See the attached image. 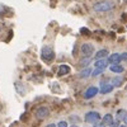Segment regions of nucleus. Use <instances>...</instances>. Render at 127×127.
<instances>
[{
  "label": "nucleus",
  "mask_w": 127,
  "mask_h": 127,
  "mask_svg": "<svg viewBox=\"0 0 127 127\" xmlns=\"http://www.w3.org/2000/svg\"><path fill=\"white\" fill-rule=\"evenodd\" d=\"M114 6H116V4L113 1H111V0H102V1L95 3L93 9H94V12H97V13H105V12L112 10Z\"/></svg>",
  "instance_id": "f257e3e1"
},
{
  "label": "nucleus",
  "mask_w": 127,
  "mask_h": 127,
  "mask_svg": "<svg viewBox=\"0 0 127 127\" xmlns=\"http://www.w3.org/2000/svg\"><path fill=\"white\" fill-rule=\"evenodd\" d=\"M41 56L45 61H52L55 59V52H54V48L51 46H45L42 47V51H41Z\"/></svg>",
  "instance_id": "f03ea898"
},
{
  "label": "nucleus",
  "mask_w": 127,
  "mask_h": 127,
  "mask_svg": "<svg viewBox=\"0 0 127 127\" xmlns=\"http://www.w3.org/2000/svg\"><path fill=\"white\" fill-rule=\"evenodd\" d=\"M80 52L83 57H92L94 54V46L92 43H84L80 47Z\"/></svg>",
  "instance_id": "7ed1b4c3"
},
{
  "label": "nucleus",
  "mask_w": 127,
  "mask_h": 127,
  "mask_svg": "<svg viewBox=\"0 0 127 127\" xmlns=\"http://www.w3.org/2000/svg\"><path fill=\"white\" fill-rule=\"evenodd\" d=\"M88 123H95V122H99L100 121V114L95 111H90L85 114V117H84Z\"/></svg>",
  "instance_id": "20e7f679"
},
{
  "label": "nucleus",
  "mask_w": 127,
  "mask_h": 127,
  "mask_svg": "<svg viewBox=\"0 0 127 127\" xmlns=\"http://www.w3.org/2000/svg\"><path fill=\"white\" fill-rule=\"evenodd\" d=\"M48 114H50V109L47 107H38L36 109V117L38 120H43V118L48 117Z\"/></svg>",
  "instance_id": "39448f33"
},
{
  "label": "nucleus",
  "mask_w": 127,
  "mask_h": 127,
  "mask_svg": "<svg viewBox=\"0 0 127 127\" xmlns=\"http://www.w3.org/2000/svg\"><path fill=\"white\" fill-rule=\"evenodd\" d=\"M98 93H99V89L97 87H89L85 92H84V98H85V99H92Z\"/></svg>",
  "instance_id": "423d86ee"
},
{
  "label": "nucleus",
  "mask_w": 127,
  "mask_h": 127,
  "mask_svg": "<svg viewBox=\"0 0 127 127\" xmlns=\"http://www.w3.org/2000/svg\"><path fill=\"white\" fill-rule=\"evenodd\" d=\"M113 85L112 84H108V83H105V81H102V84H100V94H108V93H111L112 90H113Z\"/></svg>",
  "instance_id": "0eeeda50"
},
{
  "label": "nucleus",
  "mask_w": 127,
  "mask_h": 127,
  "mask_svg": "<svg viewBox=\"0 0 127 127\" xmlns=\"http://www.w3.org/2000/svg\"><path fill=\"white\" fill-rule=\"evenodd\" d=\"M108 62L111 64V65H113V64H120V62H121V55L117 54V52L111 54V55L108 56Z\"/></svg>",
  "instance_id": "6e6552de"
},
{
  "label": "nucleus",
  "mask_w": 127,
  "mask_h": 127,
  "mask_svg": "<svg viewBox=\"0 0 127 127\" xmlns=\"http://www.w3.org/2000/svg\"><path fill=\"white\" fill-rule=\"evenodd\" d=\"M94 65H95V67H99V69H105V67H108V65H109V62H108V60H105V59H98L97 61L94 62Z\"/></svg>",
  "instance_id": "1a4fd4ad"
},
{
  "label": "nucleus",
  "mask_w": 127,
  "mask_h": 127,
  "mask_svg": "<svg viewBox=\"0 0 127 127\" xmlns=\"http://www.w3.org/2000/svg\"><path fill=\"white\" fill-rule=\"evenodd\" d=\"M92 69L88 66V67H84L83 70H81V72H79V78H81V79H85V78H89L90 75H92Z\"/></svg>",
  "instance_id": "9d476101"
},
{
  "label": "nucleus",
  "mask_w": 127,
  "mask_h": 127,
  "mask_svg": "<svg viewBox=\"0 0 127 127\" xmlns=\"http://www.w3.org/2000/svg\"><path fill=\"white\" fill-rule=\"evenodd\" d=\"M109 70H111L112 72H116V74H121V72H123L125 69L120 65V64H113V65L109 66Z\"/></svg>",
  "instance_id": "9b49d317"
},
{
  "label": "nucleus",
  "mask_w": 127,
  "mask_h": 127,
  "mask_svg": "<svg viewBox=\"0 0 127 127\" xmlns=\"http://www.w3.org/2000/svg\"><path fill=\"white\" fill-rule=\"evenodd\" d=\"M69 72H70V67L67 65H60V67H59V75L60 76H64Z\"/></svg>",
  "instance_id": "f8f14e48"
},
{
  "label": "nucleus",
  "mask_w": 127,
  "mask_h": 127,
  "mask_svg": "<svg viewBox=\"0 0 127 127\" xmlns=\"http://www.w3.org/2000/svg\"><path fill=\"white\" fill-rule=\"evenodd\" d=\"M108 56V50H105V48H103V50H99L97 54H95V59H105Z\"/></svg>",
  "instance_id": "ddd939ff"
},
{
  "label": "nucleus",
  "mask_w": 127,
  "mask_h": 127,
  "mask_svg": "<svg viewBox=\"0 0 127 127\" xmlns=\"http://www.w3.org/2000/svg\"><path fill=\"white\" fill-rule=\"evenodd\" d=\"M90 62H92V57H83L79 62V65L80 67H88L90 65Z\"/></svg>",
  "instance_id": "4468645a"
},
{
  "label": "nucleus",
  "mask_w": 127,
  "mask_h": 127,
  "mask_svg": "<svg viewBox=\"0 0 127 127\" xmlns=\"http://www.w3.org/2000/svg\"><path fill=\"white\" fill-rule=\"evenodd\" d=\"M112 121H113V116H112L111 113L104 114V116H103V118H102V122H103L104 125H111Z\"/></svg>",
  "instance_id": "2eb2a0df"
},
{
  "label": "nucleus",
  "mask_w": 127,
  "mask_h": 127,
  "mask_svg": "<svg viewBox=\"0 0 127 127\" xmlns=\"http://www.w3.org/2000/svg\"><path fill=\"white\" fill-rule=\"evenodd\" d=\"M15 89H17V92H18L20 95H24V93H26V88L23 87V84L20 83V81H17V83H15Z\"/></svg>",
  "instance_id": "dca6fc26"
},
{
  "label": "nucleus",
  "mask_w": 127,
  "mask_h": 127,
  "mask_svg": "<svg viewBox=\"0 0 127 127\" xmlns=\"http://www.w3.org/2000/svg\"><path fill=\"white\" fill-rule=\"evenodd\" d=\"M122 81H123V79L121 76H116V78L112 79V85L113 87H121L122 85Z\"/></svg>",
  "instance_id": "f3484780"
},
{
  "label": "nucleus",
  "mask_w": 127,
  "mask_h": 127,
  "mask_svg": "<svg viewBox=\"0 0 127 127\" xmlns=\"http://www.w3.org/2000/svg\"><path fill=\"white\" fill-rule=\"evenodd\" d=\"M126 114H127V112L125 109H118L117 111V116H116V117H117L118 121H123V118L126 117Z\"/></svg>",
  "instance_id": "a211bd4d"
},
{
  "label": "nucleus",
  "mask_w": 127,
  "mask_h": 127,
  "mask_svg": "<svg viewBox=\"0 0 127 127\" xmlns=\"http://www.w3.org/2000/svg\"><path fill=\"white\" fill-rule=\"evenodd\" d=\"M103 71H104L103 69H99V67H95V69H94V70L92 71V76H94V78H95V76H99V75H100V74H102Z\"/></svg>",
  "instance_id": "6ab92c4d"
},
{
  "label": "nucleus",
  "mask_w": 127,
  "mask_h": 127,
  "mask_svg": "<svg viewBox=\"0 0 127 127\" xmlns=\"http://www.w3.org/2000/svg\"><path fill=\"white\" fill-rule=\"evenodd\" d=\"M57 127H69V125H67L66 121H60V122L57 123Z\"/></svg>",
  "instance_id": "aec40b11"
},
{
  "label": "nucleus",
  "mask_w": 127,
  "mask_h": 127,
  "mask_svg": "<svg viewBox=\"0 0 127 127\" xmlns=\"http://www.w3.org/2000/svg\"><path fill=\"white\" fill-rule=\"evenodd\" d=\"M118 126H120V121H118V120L112 121V123H111V127H118Z\"/></svg>",
  "instance_id": "412c9836"
},
{
  "label": "nucleus",
  "mask_w": 127,
  "mask_h": 127,
  "mask_svg": "<svg viewBox=\"0 0 127 127\" xmlns=\"http://www.w3.org/2000/svg\"><path fill=\"white\" fill-rule=\"evenodd\" d=\"M121 61H127V52L121 54Z\"/></svg>",
  "instance_id": "4be33fe9"
},
{
  "label": "nucleus",
  "mask_w": 127,
  "mask_h": 127,
  "mask_svg": "<svg viewBox=\"0 0 127 127\" xmlns=\"http://www.w3.org/2000/svg\"><path fill=\"white\" fill-rule=\"evenodd\" d=\"M93 127H105V125H104L103 122H102V123H99V122H95Z\"/></svg>",
  "instance_id": "5701e85b"
},
{
  "label": "nucleus",
  "mask_w": 127,
  "mask_h": 127,
  "mask_svg": "<svg viewBox=\"0 0 127 127\" xmlns=\"http://www.w3.org/2000/svg\"><path fill=\"white\" fill-rule=\"evenodd\" d=\"M46 127H56V125H55V123H48Z\"/></svg>",
  "instance_id": "b1692460"
},
{
  "label": "nucleus",
  "mask_w": 127,
  "mask_h": 127,
  "mask_svg": "<svg viewBox=\"0 0 127 127\" xmlns=\"http://www.w3.org/2000/svg\"><path fill=\"white\" fill-rule=\"evenodd\" d=\"M123 122H125V125H127V114H126V117L123 118Z\"/></svg>",
  "instance_id": "393cba45"
},
{
  "label": "nucleus",
  "mask_w": 127,
  "mask_h": 127,
  "mask_svg": "<svg viewBox=\"0 0 127 127\" xmlns=\"http://www.w3.org/2000/svg\"><path fill=\"white\" fill-rule=\"evenodd\" d=\"M118 127H127V125H120Z\"/></svg>",
  "instance_id": "a878e982"
},
{
  "label": "nucleus",
  "mask_w": 127,
  "mask_h": 127,
  "mask_svg": "<svg viewBox=\"0 0 127 127\" xmlns=\"http://www.w3.org/2000/svg\"><path fill=\"white\" fill-rule=\"evenodd\" d=\"M70 127H79V126H76V125H72V126H70Z\"/></svg>",
  "instance_id": "bb28decb"
}]
</instances>
